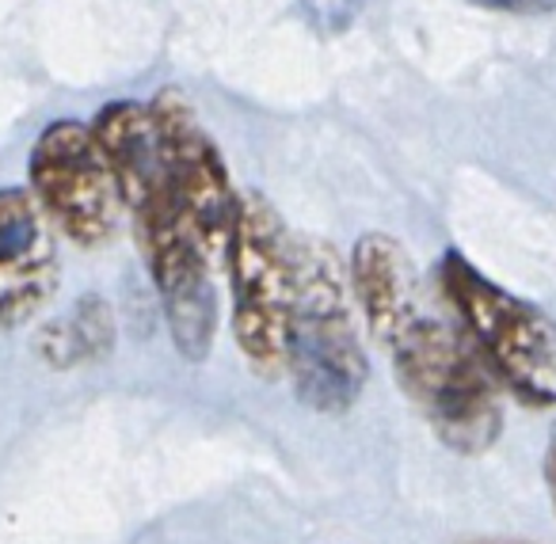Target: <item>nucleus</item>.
<instances>
[{
    "label": "nucleus",
    "instance_id": "obj_6",
    "mask_svg": "<svg viewBox=\"0 0 556 544\" xmlns=\"http://www.w3.org/2000/svg\"><path fill=\"white\" fill-rule=\"evenodd\" d=\"M27 179L47 222L58 225L73 244H111L123 217V199L92 126L77 118H54L35 138Z\"/></svg>",
    "mask_w": 556,
    "mask_h": 544
},
{
    "label": "nucleus",
    "instance_id": "obj_7",
    "mask_svg": "<svg viewBox=\"0 0 556 544\" xmlns=\"http://www.w3.org/2000/svg\"><path fill=\"white\" fill-rule=\"evenodd\" d=\"M149 115H153L156 138H161V156L179 210L210 263H222L240 206V191L232 187L222 146L202 126L194 103L179 88H161L149 100Z\"/></svg>",
    "mask_w": 556,
    "mask_h": 544
},
{
    "label": "nucleus",
    "instance_id": "obj_3",
    "mask_svg": "<svg viewBox=\"0 0 556 544\" xmlns=\"http://www.w3.org/2000/svg\"><path fill=\"white\" fill-rule=\"evenodd\" d=\"M287 377L309 412L340 415L363 396L370 358L355 324L348 260L328 240H294V320Z\"/></svg>",
    "mask_w": 556,
    "mask_h": 544
},
{
    "label": "nucleus",
    "instance_id": "obj_4",
    "mask_svg": "<svg viewBox=\"0 0 556 544\" xmlns=\"http://www.w3.org/2000/svg\"><path fill=\"white\" fill-rule=\"evenodd\" d=\"M434 290L503 392L538 412L556 407V320L538 301L492 282L457 248L442 252Z\"/></svg>",
    "mask_w": 556,
    "mask_h": 544
},
{
    "label": "nucleus",
    "instance_id": "obj_9",
    "mask_svg": "<svg viewBox=\"0 0 556 544\" xmlns=\"http://www.w3.org/2000/svg\"><path fill=\"white\" fill-rule=\"evenodd\" d=\"M115 346V313L103 298H80L65 316L47 324L39 336V354L54 369H73L100 362Z\"/></svg>",
    "mask_w": 556,
    "mask_h": 544
},
{
    "label": "nucleus",
    "instance_id": "obj_10",
    "mask_svg": "<svg viewBox=\"0 0 556 544\" xmlns=\"http://www.w3.org/2000/svg\"><path fill=\"white\" fill-rule=\"evenodd\" d=\"M298 9H302V16L309 20L317 31L340 35V31H348L351 20H355L358 0H298Z\"/></svg>",
    "mask_w": 556,
    "mask_h": 544
},
{
    "label": "nucleus",
    "instance_id": "obj_5",
    "mask_svg": "<svg viewBox=\"0 0 556 544\" xmlns=\"http://www.w3.org/2000/svg\"><path fill=\"white\" fill-rule=\"evenodd\" d=\"M229 331L255 377H287L294 320V237L263 194L244 191L225 244Z\"/></svg>",
    "mask_w": 556,
    "mask_h": 544
},
{
    "label": "nucleus",
    "instance_id": "obj_1",
    "mask_svg": "<svg viewBox=\"0 0 556 544\" xmlns=\"http://www.w3.org/2000/svg\"><path fill=\"white\" fill-rule=\"evenodd\" d=\"M351 298L366 331L389 354L404 396L431 434L462 457H480L503 434V396L442 293L389 232H363L348 255Z\"/></svg>",
    "mask_w": 556,
    "mask_h": 544
},
{
    "label": "nucleus",
    "instance_id": "obj_8",
    "mask_svg": "<svg viewBox=\"0 0 556 544\" xmlns=\"http://www.w3.org/2000/svg\"><path fill=\"white\" fill-rule=\"evenodd\" d=\"M58 290V248L31 191L0 187V324L20 328Z\"/></svg>",
    "mask_w": 556,
    "mask_h": 544
},
{
    "label": "nucleus",
    "instance_id": "obj_12",
    "mask_svg": "<svg viewBox=\"0 0 556 544\" xmlns=\"http://www.w3.org/2000/svg\"><path fill=\"white\" fill-rule=\"evenodd\" d=\"M545 488H548V498H553V510H556V434L548 438V450H545Z\"/></svg>",
    "mask_w": 556,
    "mask_h": 544
},
{
    "label": "nucleus",
    "instance_id": "obj_2",
    "mask_svg": "<svg viewBox=\"0 0 556 544\" xmlns=\"http://www.w3.org/2000/svg\"><path fill=\"white\" fill-rule=\"evenodd\" d=\"M88 126L111 164L123 214H130L172 343L187 362H206L217 336V290L210 255L194 240L176 202L149 103L115 100L100 107Z\"/></svg>",
    "mask_w": 556,
    "mask_h": 544
},
{
    "label": "nucleus",
    "instance_id": "obj_11",
    "mask_svg": "<svg viewBox=\"0 0 556 544\" xmlns=\"http://www.w3.org/2000/svg\"><path fill=\"white\" fill-rule=\"evenodd\" d=\"M477 9L503 12V16H545L556 9V0H469Z\"/></svg>",
    "mask_w": 556,
    "mask_h": 544
}]
</instances>
